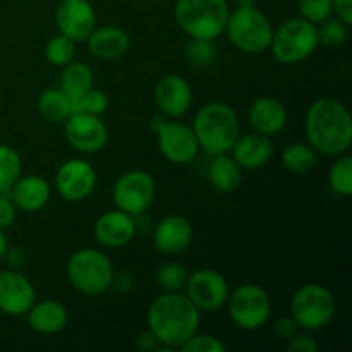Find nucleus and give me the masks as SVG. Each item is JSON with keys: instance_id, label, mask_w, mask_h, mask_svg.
Masks as SVG:
<instances>
[{"instance_id": "1", "label": "nucleus", "mask_w": 352, "mask_h": 352, "mask_svg": "<svg viewBox=\"0 0 352 352\" xmlns=\"http://www.w3.org/2000/svg\"><path fill=\"white\" fill-rule=\"evenodd\" d=\"M305 133L316 153L339 157L352 143V119L347 107L336 98H318L305 117Z\"/></svg>"}, {"instance_id": "2", "label": "nucleus", "mask_w": 352, "mask_h": 352, "mask_svg": "<svg viewBox=\"0 0 352 352\" xmlns=\"http://www.w3.org/2000/svg\"><path fill=\"white\" fill-rule=\"evenodd\" d=\"M148 330L165 349L181 347L198 332L199 311L186 294L165 292L153 299L146 315Z\"/></svg>"}, {"instance_id": "3", "label": "nucleus", "mask_w": 352, "mask_h": 352, "mask_svg": "<svg viewBox=\"0 0 352 352\" xmlns=\"http://www.w3.org/2000/svg\"><path fill=\"white\" fill-rule=\"evenodd\" d=\"M192 131L199 148L208 155L229 153L241 134L236 110L223 102H210L195 116Z\"/></svg>"}, {"instance_id": "4", "label": "nucleus", "mask_w": 352, "mask_h": 352, "mask_svg": "<svg viewBox=\"0 0 352 352\" xmlns=\"http://www.w3.org/2000/svg\"><path fill=\"white\" fill-rule=\"evenodd\" d=\"M174 17L188 36L217 40L226 31L229 6L227 0H177Z\"/></svg>"}, {"instance_id": "5", "label": "nucleus", "mask_w": 352, "mask_h": 352, "mask_svg": "<svg viewBox=\"0 0 352 352\" xmlns=\"http://www.w3.org/2000/svg\"><path fill=\"white\" fill-rule=\"evenodd\" d=\"M223 33H227L230 43L241 52L261 54L270 48L274 26L254 3H244L229 12Z\"/></svg>"}, {"instance_id": "6", "label": "nucleus", "mask_w": 352, "mask_h": 352, "mask_svg": "<svg viewBox=\"0 0 352 352\" xmlns=\"http://www.w3.org/2000/svg\"><path fill=\"white\" fill-rule=\"evenodd\" d=\"M113 267L103 251L82 248L67 261V278L72 287L85 296H100L112 284Z\"/></svg>"}, {"instance_id": "7", "label": "nucleus", "mask_w": 352, "mask_h": 352, "mask_svg": "<svg viewBox=\"0 0 352 352\" xmlns=\"http://www.w3.org/2000/svg\"><path fill=\"white\" fill-rule=\"evenodd\" d=\"M318 26L302 17H292L274 31L270 50L280 64H299L318 48Z\"/></svg>"}, {"instance_id": "8", "label": "nucleus", "mask_w": 352, "mask_h": 352, "mask_svg": "<svg viewBox=\"0 0 352 352\" xmlns=\"http://www.w3.org/2000/svg\"><path fill=\"white\" fill-rule=\"evenodd\" d=\"M336 298L320 284H306L294 292L291 299V318L299 330L316 332L332 322L336 316Z\"/></svg>"}, {"instance_id": "9", "label": "nucleus", "mask_w": 352, "mask_h": 352, "mask_svg": "<svg viewBox=\"0 0 352 352\" xmlns=\"http://www.w3.org/2000/svg\"><path fill=\"white\" fill-rule=\"evenodd\" d=\"M229 315L239 329L253 332L261 329L272 316V299L263 287L243 284L229 294Z\"/></svg>"}, {"instance_id": "10", "label": "nucleus", "mask_w": 352, "mask_h": 352, "mask_svg": "<svg viewBox=\"0 0 352 352\" xmlns=\"http://www.w3.org/2000/svg\"><path fill=\"white\" fill-rule=\"evenodd\" d=\"M157 195V186L148 172L133 168L120 175L112 189V201L117 210L136 217L146 213Z\"/></svg>"}, {"instance_id": "11", "label": "nucleus", "mask_w": 352, "mask_h": 352, "mask_svg": "<svg viewBox=\"0 0 352 352\" xmlns=\"http://www.w3.org/2000/svg\"><path fill=\"white\" fill-rule=\"evenodd\" d=\"M158 140L160 153L174 165H186L196 158L199 151L198 140L191 126L182 122H170L164 117H153L151 120Z\"/></svg>"}, {"instance_id": "12", "label": "nucleus", "mask_w": 352, "mask_h": 352, "mask_svg": "<svg viewBox=\"0 0 352 352\" xmlns=\"http://www.w3.org/2000/svg\"><path fill=\"white\" fill-rule=\"evenodd\" d=\"M184 289L199 313L219 311L227 305L230 294L226 277L213 268H199L189 274Z\"/></svg>"}, {"instance_id": "13", "label": "nucleus", "mask_w": 352, "mask_h": 352, "mask_svg": "<svg viewBox=\"0 0 352 352\" xmlns=\"http://www.w3.org/2000/svg\"><path fill=\"white\" fill-rule=\"evenodd\" d=\"M64 134L67 143L76 151L85 155L98 153L109 141V129L100 116L86 112H72L64 122Z\"/></svg>"}, {"instance_id": "14", "label": "nucleus", "mask_w": 352, "mask_h": 352, "mask_svg": "<svg viewBox=\"0 0 352 352\" xmlns=\"http://www.w3.org/2000/svg\"><path fill=\"white\" fill-rule=\"evenodd\" d=\"M95 167L81 158H71L64 162L55 174V189L65 201H82L95 191Z\"/></svg>"}, {"instance_id": "15", "label": "nucleus", "mask_w": 352, "mask_h": 352, "mask_svg": "<svg viewBox=\"0 0 352 352\" xmlns=\"http://www.w3.org/2000/svg\"><path fill=\"white\" fill-rule=\"evenodd\" d=\"M55 23L60 34L81 43L96 28L95 7L89 0H60L55 9Z\"/></svg>"}, {"instance_id": "16", "label": "nucleus", "mask_w": 352, "mask_h": 352, "mask_svg": "<svg viewBox=\"0 0 352 352\" xmlns=\"http://www.w3.org/2000/svg\"><path fill=\"white\" fill-rule=\"evenodd\" d=\"M36 302L33 282L16 268L0 272V311L9 316H23Z\"/></svg>"}, {"instance_id": "17", "label": "nucleus", "mask_w": 352, "mask_h": 352, "mask_svg": "<svg viewBox=\"0 0 352 352\" xmlns=\"http://www.w3.org/2000/svg\"><path fill=\"white\" fill-rule=\"evenodd\" d=\"M153 96L157 109L168 119H179L191 109V85L179 74H168L162 78L155 86Z\"/></svg>"}, {"instance_id": "18", "label": "nucleus", "mask_w": 352, "mask_h": 352, "mask_svg": "<svg viewBox=\"0 0 352 352\" xmlns=\"http://www.w3.org/2000/svg\"><path fill=\"white\" fill-rule=\"evenodd\" d=\"M192 234V223L182 215L165 217L151 230L155 250L167 256L182 253L191 244Z\"/></svg>"}, {"instance_id": "19", "label": "nucleus", "mask_w": 352, "mask_h": 352, "mask_svg": "<svg viewBox=\"0 0 352 352\" xmlns=\"http://www.w3.org/2000/svg\"><path fill=\"white\" fill-rule=\"evenodd\" d=\"M136 236L134 217L122 210L105 212L95 223V237L100 246L109 250H119L127 246Z\"/></svg>"}, {"instance_id": "20", "label": "nucleus", "mask_w": 352, "mask_h": 352, "mask_svg": "<svg viewBox=\"0 0 352 352\" xmlns=\"http://www.w3.org/2000/svg\"><path fill=\"white\" fill-rule=\"evenodd\" d=\"M229 153L241 168L253 170V168H260L268 164L274 155V143H272L270 136H265L256 131L239 134Z\"/></svg>"}, {"instance_id": "21", "label": "nucleus", "mask_w": 352, "mask_h": 352, "mask_svg": "<svg viewBox=\"0 0 352 352\" xmlns=\"http://www.w3.org/2000/svg\"><path fill=\"white\" fill-rule=\"evenodd\" d=\"M248 119L256 133L272 138L280 133L287 124V110L280 100L261 96L251 103Z\"/></svg>"}, {"instance_id": "22", "label": "nucleus", "mask_w": 352, "mask_h": 352, "mask_svg": "<svg viewBox=\"0 0 352 352\" xmlns=\"http://www.w3.org/2000/svg\"><path fill=\"white\" fill-rule=\"evenodd\" d=\"M88 50L93 57L100 58V60H116V58L122 57L129 48V34L119 26H107L95 28L88 38Z\"/></svg>"}, {"instance_id": "23", "label": "nucleus", "mask_w": 352, "mask_h": 352, "mask_svg": "<svg viewBox=\"0 0 352 352\" xmlns=\"http://www.w3.org/2000/svg\"><path fill=\"white\" fill-rule=\"evenodd\" d=\"M9 196L14 205L23 212H38L50 201V184L40 175H21L10 188Z\"/></svg>"}, {"instance_id": "24", "label": "nucleus", "mask_w": 352, "mask_h": 352, "mask_svg": "<svg viewBox=\"0 0 352 352\" xmlns=\"http://www.w3.org/2000/svg\"><path fill=\"white\" fill-rule=\"evenodd\" d=\"M26 315L30 329L41 336H55V333L62 332L69 320L65 306L54 299L34 302Z\"/></svg>"}, {"instance_id": "25", "label": "nucleus", "mask_w": 352, "mask_h": 352, "mask_svg": "<svg viewBox=\"0 0 352 352\" xmlns=\"http://www.w3.org/2000/svg\"><path fill=\"white\" fill-rule=\"evenodd\" d=\"M206 175L212 188L223 195L234 192L243 182V168L230 157V153L212 155Z\"/></svg>"}, {"instance_id": "26", "label": "nucleus", "mask_w": 352, "mask_h": 352, "mask_svg": "<svg viewBox=\"0 0 352 352\" xmlns=\"http://www.w3.org/2000/svg\"><path fill=\"white\" fill-rule=\"evenodd\" d=\"M36 109L50 124H64L72 113V98L60 88H48L38 96Z\"/></svg>"}, {"instance_id": "27", "label": "nucleus", "mask_w": 352, "mask_h": 352, "mask_svg": "<svg viewBox=\"0 0 352 352\" xmlns=\"http://www.w3.org/2000/svg\"><path fill=\"white\" fill-rule=\"evenodd\" d=\"M93 85H95V74H93L91 67L85 62L72 60L62 67L58 88L71 98H79L86 91H89Z\"/></svg>"}, {"instance_id": "28", "label": "nucleus", "mask_w": 352, "mask_h": 352, "mask_svg": "<svg viewBox=\"0 0 352 352\" xmlns=\"http://www.w3.org/2000/svg\"><path fill=\"white\" fill-rule=\"evenodd\" d=\"M318 155L309 143H291L282 151V165L292 174H308L316 167Z\"/></svg>"}, {"instance_id": "29", "label": "nucleus", "mask_w": 352, "mask_h": 352, "mask_svg": "<svg viewBox=\"0 0 352 352\" xmlns=\"http://www.w3.org/2000/svg\"><path fill=\"white\" fill-rule=\"evenodd\" d=\"M23 174V160L9 144H0V192H9Z\"/></svg>"}, {"instance_id": "30", "label": "nucleus", "mask_w": 352, "mask_h": 352, "mask_svg": "<svg viewBox=\"0 0 352 352\" xmlns=\"http://www.w3.org/2000/svg\"><path fill=\"white\" fill-rule=\"evenodd\" d=\"M188 277L189 274L186 267L177 261H165L157 268V282L165 292L184 291Z\"/></svg>"}, {"instance_id": "31", "label": "nucleus", "mask_w": 352, "mask_h": 352, "mask_svg": "<svg viewBox=\"0 0 352 352\" xmlns=\"http://www.w3.org/2000/svg\"><path fill=\"white\" fill-rule=\"evenodd\" d=\"M329 184L339 196L352 195V158L349 155L337 158L329 170Z\"/></svg>"}, {"instance_id": "32", "label": "nucleus", "mask_w": 352, "mask_h": 352, "mask_svg": "<svg viewBox=\"0 0 352 352\" xmlns=\"http://www.w3.org/2000/svg\"><path fill=\"white\" fill-rule=\"evenodd\" d=\"M76 57V41L71 38L64 36V34H57V36L50 38L45 47V58L48 64L55 65V67H64L69 62L74 60Z\"/></svg>"}, {"instance_id": "33", "label": "nucleus", "mask_w": 352, "mask_h": 352, "mask_svg": "<svg viewBox=\"0 0 352 352\" xmlns=\"http://www.w3.org/2000/svg\"><path fill=\"white\" fill-rule=\"evenodd\" d=\"M186 58L189 64L196 69L208 67L219 55L215 40H201V38H191L186 45Z\"/></svg>"}, {"instance_id": "34", "label": "nucleus", "mask_w": 352, "mask_h": 352, "mask_svg": "<svg viewBox=\"0 0 352 352\" xmlns=\"http://www.w3.org/2000/svg\"><path fill=\"white\" fill-rule=\"evenodd\" d=\"M109 109V96L100 89L91 88L79 98H72V112H86L91 116H102Z\"/></svg>"}, {"instance_id": "35", "label": "nucleus", "mask_w": 352, "mask_h": 352, "mask_svg": "<svg viewBox=\"0 0 352 352\" xmlns=\"http://www.w3.org/2000/svg\"><path fill=\"white\" fill-rule=\"evenodd\" d=\"M347 36H349V26L337 17L336 19L329 17L318 28V41L325 47H340L347 40Z\"/></svg>"}, {"instance_id": "36", "label": "nucleus", "mask_w": 352, "mask_h": 352, "mask_svg": "<svg viewBox=\"0 0 352 352\" xmlns=\"http://www.w3.org/2000/svg\"><path fill=\"white\" fill-rule=\"evenodd\" d=\"M298 9L302 19L313 24H322L332 17V0H298Z\"/></svg>"}, {"instance_id": "37", "label": "nucleus", "mask_w": 352, "mask_h": 352, "mask_svg": "<svg viewBox=\"0 0 352 352\" xmlns=\"http://www.w3.org/2000/svg\"><path fill=\"white\" fill-rule=\"evenodd\" d=\"M179 349L182 352H226V344L215 336L195 332Z\"/></svg>"}, {"instance_id": "38", "label": "nucleus", "mask_w": 352, "mask_h": 352, "mask_svg": "<svg viewBox=\"0 0 352 352\" xmlns=\"http://www.w3.org/2000/svg\"><path fill=\"white\" fill-rule=\"evenodd\" d=\"M17 217V206L14 205L9 192H0V229H9Z\"/></svg>"}, {"instance_id": "39", "label": "nucleus", "mask_w": 352, "mask_h": 352, "mask_svg": "<svg viewBox=\"0 0 352 352\" xmlns=\"http://www.w3.org/2000/svg\"><path fill=\"white\" fill-rule=\"evenodd\" d=\"M289 352H318L320 346L309 333H294L287 340Z\"/></svg>"}, {"instance_id": "40", "label": "nucleus", "mask_w": 352, "mask_h": 352, "mask_svg": "<svg viewBox=\"0 0 352 352\" xmlns=\"http://www.w3.org/2000/svg\"><path fill=\"white\" fill-rule=\"evenodd\" d=\"M332 10L347 26L352 24V0H332Z\"/></svg>"}, {"instance_id": "41", "label": "nucleus", "mask_w": 352, "mask_h": 352, "mask_svg": "<svg viewBox=\"0 0 352 352\" xmlns=\"http://www.w3.org/2000/svg\"><path fill=\"white\" fill-rule=\"evenodd\" d=\"M298 330L299 329L294 320L291 316H287V318H280L277 322V325H275V336L282 340H289L294 333H298Z\"/></svg>"}, {"instance_id": "42", "label": "nucleus", "mask_w": 352, "mask_h": 352, "mask_svg": "<svg viewBox=\"0 0 352 352\" xmlns=\"http://www.w3.org/2000/svg\"><path fill=\"white\" fill-rule=\"evenodd\" d=\"M136 346L140 351H155L158 346H160V342L157 340V337L153 336V333L150 332V330H144V332H141L140 336L136 337Z\"/></svg>"}, {"instance_id": "43", "label": "nucleus", "mask_w": 352, "mask_h": 352, "mask_svg": "<svg viewBox=\"0 0 352 352\" xmlns=\"http://www.w3.org/2000/svg\"><path fill=\"white\" fill-rule=\"evenodd\" d=\"M133 277H131L129 274H126V272H120L119 275L113 274L112 277V284H110V287L116 289L117 292H129L131 289H133Z\"/></svg>"}, {"instance_id": "44", "label": "nucleus", "mask_w": 352, "mask_h": 352, "mask_svg": "<svg viewBox=\"0 0 352 352\" xmlns=\"http://www.w3.org/2000/svg\"><path fill=\"white\" fill-rule=\"evenodd\" d=\"M3 258H6L7 265H9L10 268L23 267L24 261H26V256H24V253L19 250V248H7Z\"/></svg>"}, {"instance_id": "45", "label": "nucleus", "mask_w": 352, "mask_h": 352, "mask_svg": "<svg viewBox=\"0 0 352 352\" xmlns=\"http://www.w3.org/2000/svg\"><path fill=\"white\" fill-rule=\"evenodd\" d=\"M7 248H9V241H7V236L3 234V230L0 229V260H2L3 254H6Z\"/></svg>"}, {"instance_id": "46", "label": "nucleus", "mask_w": 352, "mask_h": 352, "mask_svg": "<svg viewBox=\"0 0 352 352\" xmlns=\"http://www.w3.org/2000/svg\"><path fill=\"white\" fill-rule=\"evenodd\" d=\"M232 2L237 6H244V3H253V0H232Z\"/></svg>"}]
</instances>
